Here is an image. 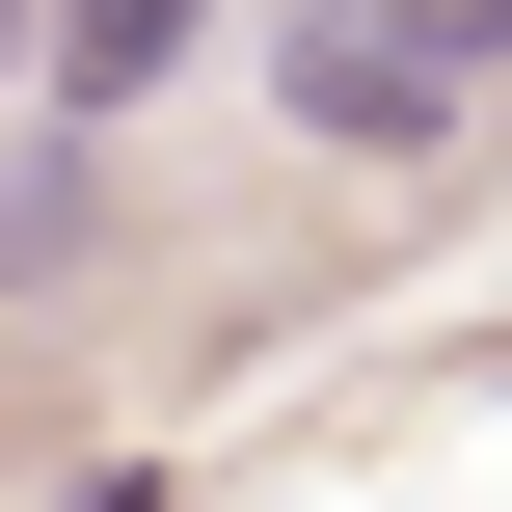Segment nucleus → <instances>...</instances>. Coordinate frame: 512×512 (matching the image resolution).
Segmentation results:
<instances>
[{
    "label": "nucleus",
    "instance_id": "nucleus-1",
    "mask_svg": "<svg viewBox=\"0 0 512 512\" xmlns=\"http://www.w3.org/2000/svg\"><path fill=\"white\" fill-rule=\"evenodd\" d=\"M270 108H297V135H324V162H432V135H459V108H486V81H459V54H432V27H405V0H324V27H297V54H270Z\"/></svg>",
    "mask_w": 512,
    "mask_h": 512
},
{
    "label": "nucleus",
    "instance_id": "nucleus-2",
    "mask_svg": "<svg viewBox=\"0 0 512 512\" xmlns=\"http://www.w3.org/2000/svg\"><path fill=\"white\" fill-rule=\"evenodd\" d=\"M189 27H216V0H27V108H54V135H108V108H162V81H189Z\"/></svg>",
    "mask_w": 512,
    "mask_h": 512
},
{
    "label": "nucleus",
    "instance_id": "nucleus-3",
    "mask_svg": "<svg viewBox=\"0 0 512 512\" xmlns=\"http://www.w3.org/2000/svg\"><path fill=\"white\" fill-rule=\"evenodd\" d=\"M405 27H432V54H459V81H486V54H512V0H405Z\"/></svg>",
    "mask_w": 512,
    "mask_h": 512
},
{
    "label": "nucleus",
    "instance_id": "nucleus-4",
    "mask_svg": "<svg viewBox=\"0 0 512 512\" xmlns=\"http://www.w3.org/2000/svg\"><path fill=\"white\" fill-rule=\"evenodd\" d=\"M0 81H27V0H0Z\"/></svg>",
    "mask_w": 512,
    "mask_h": 512
}]
</instances>
